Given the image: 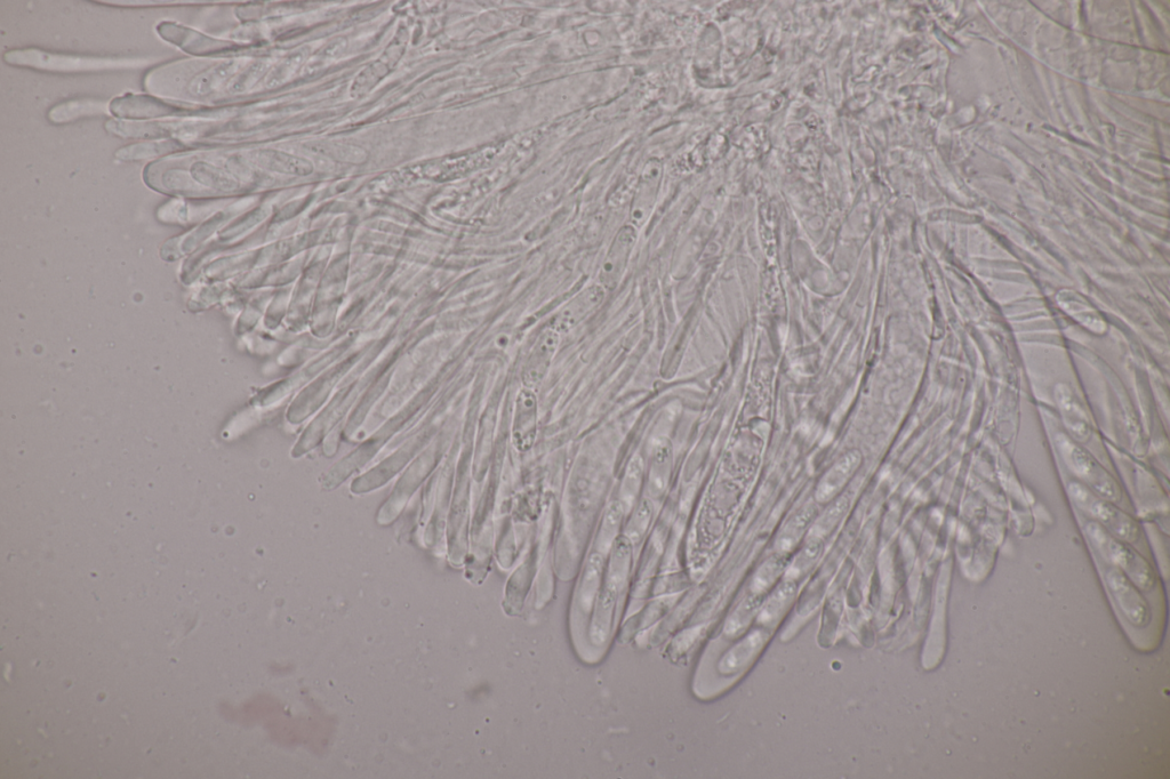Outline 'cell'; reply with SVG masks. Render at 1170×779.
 <instances>
[{"instance_id": "6da1fadb", "label": "cell", "mask_w": 1170, "mask_h": 779, "mask_svg": "<svg viewBox=\"0 0 1170 779\" xmlns=\"http://www.w3.org/2000/svg\"><path fill=\"white\" fill-rule=\"evenodd\" d=\"M1087 534L1097 551L1131 580L1137 588L1148 591L1155 584V575L1148 562L1131 546L1120 542L1097 522H1089Z\"/></svg>"}, {"instance_id": "7a4b0ae2", "label": "cell", "mask_w": 1170, "mask_h": 779, "mask_svg": "<svg viewBox=\"0 0 1170 779\" xmlns=\"http://www.w3.org/2000/svg\"><path fill=\"white\" fill-rule=\"evenodd\" d=\"M1069 493L1078 507L1094 517L1097 524L1107 529V532L1112 536L1129 543L1139 540V525L1125 512L1117 509L1112 502L1103 500L1102 497L1079 483H1071Z\"/></svg>"}, {"instance_id": "3957f363", "label": "cell", "mask_w": 1170, "mask_h": 779, "mask_svg": "<svg viewBox=\"0 0 1170 779\" xmlns=\"http://www.w3.org/2000/svg\"><path fill=\"white\" fill-rule=\"evenodd\" d=\"M1056 444L1071 471L1092 488L1096 495L1109 502L1120 500L1121 491L1117 481L1092 455L1064 435L1056 438Z\"/></svg>"}, {"instance_id": "277c9868", "label": "cell", "mask_w": 1170, "mask_h": 779, "mask_svg": "<svg viewBox=\"0 0 1170 779\" xmlns=\"http://www.w3.org/2000/svg\"><path fill=\"white\" fill-rule=\"evenodd\" d=\"M7 63L52 71H93L117 67H130L134 61L72 58L40 51H12L5 55Z\"/></svg>"}, {"instance_id": "5b68a950", "label": "cell", "mask_w": 1170, "mask_h": 779, "mask_svg": "<svg viewBox=\"0 0 1170 779\" xmlns=\"http://www.w3.org/2000/svg\"><path fill=\"white\" fill-rule=\"evenodd\" d=\"M636 243L637 231L632 226L617 232L599 271V285L606 291H614L622 283Z\"/></svg>"}, {"instance_id": "8992f818", "label": "cell", "mask_w": 1170, "mask_h": 779, "mask_svg": "<svg viewBox=\"0 0 1170 779\" xmlns=\"http://www.w3.org/2000/svg\"><path fill=\"white\" fill-rule=\"evenodd\" d=\"M605 297L606 289L599 284L583 288L556 313L550 328L559 334L572 331L601 307Z\"/></svg>"}, {"instance_id": "52a82bcc", "label": "cell", "mask_w": 1170, "mask_h": 779, "mask_svg": "<svg viewBox=\"0 0 1170 779\" xmlns=\"http://www.w3.org/2000/svg\"><path fill=\"white\" fill-rule=\"evenodd\" d=\"M539 430V404L534 390L519 391L512 420V443L517 451L526 453L533 448Z\"/></svg>"}, {"instance_id": "ba28073f", "label": "cell", "mask_w": 1170, "mask_h": 779, "mask_svg": "<svg viewBox=\"0 0 1170 779\" xmlns=\"http://www.w3.org/2000/svg\"><path fill=\"white\" fill-rule=\"evenodd\" d=\"M560 334L550 327L543 331L526 358L522 380L524 388L535 390L546 379L559 348Z\"/></svg>"}, {"instance_id": "9c48e42d", "label": "cell", "mask_w": 1170, "mask_h": 779, "mask_svg": "<svg viewBox=\"0 0 1170 779\" xmlns=\"http://www.w3.org/2000/svg\"><path fill=\"white\" fill-rule=\"evenodd\" d=\"M1107 582L1121 612L1127 621L1135 626H1144L1150 620L1147 602L1136 590L1134 583L1118 568H1113L1107 575Z\"/></svg>"}, {"instance_id": "30bf717a", "label": "cell", "mask_w": 1170, "mask_h": 779, "mask_svg": "<svg viewBox=\"0 0 1170 779\" xmlns=\"http://www.w3.org/2000/svg\"><path fill=\"white\" fill-rule=\"evenodd\" d=\"M662 182V166L657 160L649 162L638 183L631 205V220L643 227L652 215Z\"/></svg>"}, {"instance_id": "8fae6325", "label": "cell", "mask_w": 1170, "mask_h": 779, "mask_svg": "<svg viewBox=\"0 0 1170 779\" xmlns=\"http://www.w3.org/2000/svg\"><path fill=\"white\" fill-rule=\"evenodd\" d=\"M407 38L405 35L397 36L394 42L390 44L387 51L383 53L379 60H376L370 67L360 72L356 78L354 85L351 86V95L359 98L360 95H365L370 92L372 88L381 82L389 72L396 67L400 58L404 54Z\"/></svg>"}, {"instance_id": "7c38bea8", "label": "cell", "mask_w": 1170, "mask_h": 779, "mask_svg": "<svg viewBox=\"0 0 1170 779\" xmlns=\"http://www.w3.org/2000/svg\"><path fill=\"white\" fill-rule=\"evenodd\" d=\"M862 463V455L860 452H848L832 465L824 477L821 479L819 486L816 488L815 497L820 503H827L837 496L840 491L849 483L856 471L859 470Z\"/></svg>"}, {"instance_id": "4fadbf2b", "label": "cell", "mask_w": 1170, "mask_h": 779, "mask_svg": "<svg viewBox=\"0 0 1170 779\" xmlns=\"http://www.w3.org/2000/svg\"><path fill=\"white\" fill-rule=\"evenodd\" d=\"M1055 397L1065 427L1070 431L1073 438L1081 441V443H1085L1092 436V425L1089 422L1084 408L1080 406L1068 385H1057Z\"/></svg>"}, {"instance_id": "5bb4252c", "label": "cell", "mask_w": 1170, "mask_h": 779, "mask_svg": "<svg viewBox=\"0 0 1170 779\" xmlns=\"http://www.w3.org/2000/svg\"><path fill=\"white\" fill-rule=\"evenodd\" d=\"M261 164L278 172L306 175L311 173L312 166L308 160L284 154L277 151H260L255 155Z\"/></svg>"}, {"instance_id": "9a60e30c", "label": "cell", "mask_w": 1170, "mask_h": 779, "mask_svg": "<svg viewBox=\"0 0 1170 779\" xmlns=\"http://www.w3.org/2000/svg\"><path fill=\"white\" fill-rule=\"evenodd\" d=\"M1060 305L1069 312L1070 316L1077 319L1080 324L1086 325L1087 328L1093 329L1094 332V325H1097L1101 331H1104L1105 327L1102 319L1081 297L1077 295H1073L1072 297L1070 294L1065 295V300Z\"/></svg>"}, {"instance_id": "2e32d148", "label": "cell", "mask_w": 1170, "mask_h": 779, "mask_svg": "<svg viewBox=\"0 0 1170 779\" xmlns=\"http://www.w3.org/2000/svg\"><path fill=\"white\" fill-rule=\"evenodd\" d=\"M104 107L102 103L94 101L71 102L63 104L59 108L53 109L50 118L55 123H64L68 120L76 119L90 114H98L103 112Z\"/></svg>"}, {"instance_id": "e0dca14e", "label": "cell", "mask_w": 1170, "mask_h": 779, "mask_svg": "<svg viewBox=\"0 0 1170 779\" xmlns=\"http://www.w3.org/2000/svg\"><path fill=\"white\" fill-rule=\"evenodd\" d=\"M181 149H183V146H180L179 142H174V141H172V142H170V141L159 142V143H141V144H135V146L127 147L126 149H124L122 151H118V152H120V154H118V157L122 156L120 158H126V159H128V158H130V159H132V158L133 159L151 158V157H155L157 155L165 154V152H176V151H179Z\"/></svg>"}, {"instance_id": "ac0fdd59", "label": "cell", "mask_w": 1170, "mask_h": 779, "mask_svg": "<svg viewBox=\"0 0 1170 779\" xmlns=\"http://www.w3.org/2000/svg\"><path fill=\"white\" fill-rule=\"evenodd\" d=\"M812 516V510H805L789 522V525L785 527L780 538V549L782 551H788L796 544L801 534L804 533L809 521H811Z\"/></svg>"}, {"instance_id": "d6986e66", "label": "cell", "mask_w": 1170, "mask_h": 779, "mask_svg": "<svg viewBox=\"0 0 1170 779\" xmlns=\"http://www.w3.org/2000/svg\"><path fill=\"white\" fill-rule=\"evenodd\" d=\"M304 59H306V53L296 52L290 58L278 64V67L269 75L267 85L274 87L286 82L301 67Z\"/></svg>"}, {"instance_id": "ffe728a7", "label": "cell", "mask_w": 1170, "mask_h": 779, "mask_svg": "<svg viewBox=\"0 0 1170 779\" xmlns=\"http://www.w3.org/2000/svg\"><path fill=\"white\" fill-rule=\"evenodd\" d=\"M760 642V636H751L745 640L742 645L732 650V653L729 654L728 658H726L724 665H726L728 669L740 668V666H743L745 663H747L748 658H750L753 653L756 652Z\"/></svg>"}, {"instance_id": "44dd1931", "label": "cell", "mask_w": 1170, "mask_h": 779, "mask_svg": "<svg viewBox=\"0 0 1170 779\" xmlns=\"http://www.w3.org/2000/svg\"><path fill=\"white\" fill-rule=\"evenodd\" d=\"M847 509V501L841 500L835 505H832L830 510L825 513L819 522V533L827 532L829 528L835 526L838 519L844 515Z\"/></svg>"}, {"instance_id": "7402d4cb", "label": "cell", "mask_w": 1170, "mask_h": 779, "mask_svg": "<svg viewBox=\"0 0 1170 779\" xmlns=\"http://www.w3.org/2000/svg\"><path fill=\"white\" fill-rule=\"evenodd\" d=\"M780 570L781 565L779 562H772V564L766 565L765 568H763V572L759 573L756 578V589L763 590L767 588V586L775 580Z\"/></svg>"}]
</instances>
